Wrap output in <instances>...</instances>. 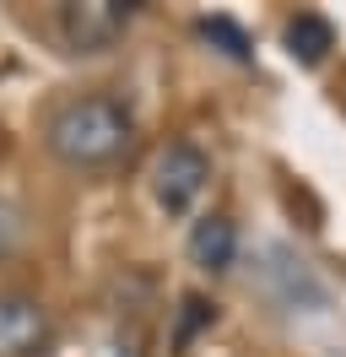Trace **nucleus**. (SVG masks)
Wrapping results in <instances>:
<instances>
[{"label":"nucleus","mask_w":346,"mask_h":357,"mask_svg":"<svg viewBox=\"0 0 346 357\" xmlns=\"http://www.w3.org/2000/svg\"><path fill=\"white\" fill-rule=\"evenodd\" d=\"M130 141H135V114L114 92H82L60 103L43 125V146L65 168H108L130 152Z\"/></svg>","instance_id":"f257e3e1"},{"label":"nucleus","mask_w":346,"mask_h":357,"mask_svg":"<svg viewBox=\"0 0 346 357\" xmlns=\"http://www.w3.org/2000/svg\"><path fill=\"white\" fill-rule=\"evenodd\" d=\"M211 184V157L200 152L195 141H168L157 152V168H151V195L168 217H190L195 201L206 195Z\"/></svg>","instance_id":"f03ea898"},{"label":"nucleus","mask_w":346,"mask_h":357,"mask_svg":"<svg viewBox=\"0 0 346 357\" xmlns=\"http://www.w3.org/2000/svg\"><path fill=\"white\" fill-rule=\"evenodd\" d=\"M130 22H135L130 0H70V6H60V33L70 44V54H103V49H114Z\"/></svg>","instance_id":"7ed1b4c3"},{"label":"nucleus","mask_w":346,"mask_h":357,"mask_svg":"<svg viewBox=\"0 0 346 357\" xmlns=\"http://www.w3.org/2000/svg\"><path fill=\"white\" fill-rule=\"evenodd\" d=\"M49 309L27 292H0V357H43Z\"/></svg>","instance_id":"20e7f679"},{"label":"nucleus","mask_w":346,"mask_h":357,"mask_svg":"<svg viewBox=\"0 0 346 357\" xmlns=\"http://www.w3.org/2000/svg\"><path fill=\"white\" fill-rule=\"evenodd\" d=\"M184 255H190V266L206 271V276L233 271V260H238V222L222 217V211L200 217V222L190 227V238H184Z\"/></svg>","instance_id":"39448f33"},{"label":"nucleus","mask_w":346,"mask_h":357,"mask_svg":"<svg viewBox=\"0 0 346 357\" xmlns=\"http://www.w3.org/2000/svg\"><path fill=\"white\" fill-rule=\"evenodd\" d=\"M330 49H336V27L324 22L319 11H298V17L287 22V54H292L298 66H319Z\"/></svg>","instance_id":"423d86ee"},{"label":"nucleus","mask_w":346,"mask_h":357,"mask_svg":"<svg viewBox=\"0 0 346 357\" xmlns=\"http://www.w3.org/2000/svg\"><path fill=\"white\" fill-rule=\"evenodd\" d=\"M200 38L216 44L227 60H249V38H243V27L227 22V17H206V22H200Z\"/></svg>","instance_id":"0eeeda50"},{"label":"nucleus","mask_w":346,"mask_h":357,"mask_svg":"<svg viewBox=\"0 0 346 357\" xmlns=\"http://www.w3.org/2000/svg\"><path fill=\"white\" fill-rule=\"evenodd\" d=\"M216 319V303H206V298H184V319H179V341H190L195 325H211Z\"/></svg>","instance_id":"6e6552de"}]
</instances>
